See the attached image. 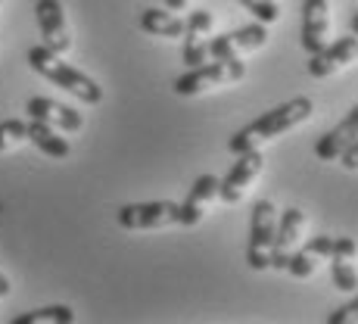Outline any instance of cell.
<instances>
[{"label": "cell", "mask_w": 358, "mask_h": 324, "mask_svg": "<svg viewBox=\"0 0 358 324\" xmlns=\"http://www.w3.org/2000/svg\"><path fill=\"white\" fill-rule=\"evenodd\" d=\"M212 29H215V16L209 10H194L184 19V66L194 69L203 66L209 59V41H212Z\"/></svg>", "instance_id": "obj_8"}, {"label": "cell", "mask_w": 358, "mask_h": 324, "mask_svg": "<svg viewBox=\"0 0 358 324\" xmlns=\"http://www.w3.org/2000/svg\"><path fill=\"white\" fill-rule=\"evenodd\" d=\"M25 59H29V66L38 75H44L47 81H53L57 87L69 91L72 97H78L81 103H87V106H97V103H103V87L97 85V81H94L87 72H81V69L69 66L59 53L50 50V47H44V44L31 47V50L25 53Z\"/></svg>", "instance_id": "obj_2"}, {"label": "cell", "mask_w": 358, "mask_h": 324, "mask_svg": "<svg viewBox=\"0 0 358 324\" xmlns=\"http://www.w3.org/2000/svg\"><path fill=\"white\" fill-rule=\"evenodd\" d=\"M218 184H222V178L199 175L196 181H194V188H190L187 199L181 203V218H178V225L196 227L199 222H203V216L209 212V206L215 203V197H218Z\"/></svg>", "instance_id": "obj_14"}, {"label": "cell", "mask_w": 358, "mask_h": 324, "mask_svg": "<svg viewBox=\"0 0 358 324\" xmlns=\"http://www.w3.org/2000/svg\"><path fill=\"white\" fill-rule=\"evenodd\" d=\"M352 34L358 38V10H355V16H352Z\"/></svg>", "instance_id": "obj_29"}, {"label": "cell", "mask_w": 358, "mask_h": 324, "mask_svg": "<svg viewBox=\"0 0 358 324\" xmlns=\"http://www.w3.org/2000/svg\"><path fill=\"white\" fill-rule=\"evenodd\" d=\"M306 246L315 253V256L330 259V253H334V237H330V234H318V237H312Z\"/></svg>", "instance_id": "obj_25"}, {"label": "cell", "mask_w": 358, "mask_h": 324, "mask_svg": "<svg viewBox=\"0 0 358 324\" xmlns=\"http://www.w3.org/2000/svg\"><path fill=\"white\" fill-rule=\"evenodd\" d=\"M315 113V103L308 97H293L287 103H280V106L268 109V113H262L256 122H250L246 128H240L237 134L228 141V150L234 156L237 153H246V150H262V143L268 141H278V137H284L287 131L306 125L308 119H312Z\"/></svg>", "instance_id": "obj_1"}, {"label": "cell", "mask_w": 358, "mask_h": 324, "mask_svg": "<svg viewBox=\"0 0 358 324\" xmlns=\"http://www.w3.org/2000/svg\"><path fill=\"white\" fill-rule=\"evenodd\" d=\"M141 31L153 34V38H184V19L175 16L171 10H159V6H150L141 13Z\"/></svg>", "instance_id": "obj_17"}, {"label": "cell", "mask_w": 358, "mask_h": 324, "mask_svg": "<svg viewBox=\"0 0 358 324\" xmlns=\"http://www.w3.org/2000/svg\"><path fill=\"white\" fill-rule=\"evenodd\" d=\"M181 203L171 199H153V203H125L119 209V225L125 231H162L178 225Z\"/></svg>", "instance_id": "obj_5"}, {"label": "cell", "mask_w": 358, "mask_h": 324, "mask_svg": "<svg viewBox=\"0 0 358 324\" xmlns=\"http://www.w3.org/2000/svg\"><path fill=\"white\" fill-rule=\"evenodd\" d=\"M355 59H358V38H355V34H349V38L330 41L324 50L308 53L306 72L312 75V78H330L334 72H340V69L352 66Z\"/></svg>", "instance_id": "obj_11"}, {"label": "cell", "mask_w": 358, "mask_h": 324, "mask_svg": "<svg viewBox=\"0 0 358 324\" xmlns=\"http://www.w3.org/2000/svg\"><path fill=\"white\" fill-rule=\"evenodd\" d=\"M75 312L69 306H44V309H31L25 315H16L13 324H72Z\"/></svg>", "instance_id": "obj_18"}, {"label": "cell", "mask_w": 358, "mask_h": 324, "mask_svg": "<svg viewBox=\"0 0 358 324\" xmlns=\"http://www.w3.org/2000/svg\"><path fill=\"white\" fill-rule=\"evenodd\" d=\"M187 3H190V0H165V10L181 13V10H187Z\"/></svg>", "instance_id": "obj_27"}, {"label": "cell", "mask_w": 358, "mask_h": 324, "mask_svg": "<svg viewBox=\"0 0 358 324\" xmlns=\"http://www.w3.org/2000/svg\"><path fill=\"white\" fill-rule=\"evenodd\" d=\"M274 231H278V209H274L271 199H259V203L252 206L250 250H246V262H250L252 272H265V268H271Z\"/></svg>", "instance_id": "obj_4"}, {"label": "cell", "mask_w": 358, "mask_h": 324, "mask_svg": "<svg viewBox=\"0 0 358 324\" xmlns=\"http://www.w3.org/2000/svg\"><path fill=\"white\" fill-rule=\"evenodd\" d=\"M330 256H343V259H358V244L352 237H334V253Z\"/></svg>", "instance_id": "obj_24"}, {"label": "cell", "mask_w": 358, "mask_h": 324, "mask_svg": "<svg viewBox=\"0 0 358 324\" xmlns=\"http://www.w3.org/2000/svg\"><path fill=\"white\" fill-rule=\"evenodd\" d=\"M340 165H343L346 171H358V137L340 153Z\"/></svg>", "instance_id": "obj_26"}, {"label": "cell", "mask_w": 358, "mask_h": 324, "mask_svg": "<svg viewBox=\"0 0 358 324\" xmlns=\"http://www.w3.org/2000/svg\"><path fill=\"white\" fill-rule=\"evenodd\" d=\"M327 324H358V296H352L346 306L334 309L327 315Z\"/></svg>", "instance_id": "obj_23"}, {"label": "cell", "mask_w": 358, "mask_h": 324, "mask_svg": "<svg viewBox=\"0 0 358 324\" xmlns=\"http://www.w3.org/2000/svg\"><path fill=\"white\" fill-rule=\"evenodd\" d=\"M25 113L38 122H47V125L66 131V134H75V131L85 128V115L75 106H66V103H57L50 97H31L25 103Z\"/></svg>", "instance_id": "obj_13"}, {"label": "cell", "mask_w": 358, "mask_h": 324, "mask_svg": "<svg viewBox=\"0 0 358 324\" xmlns=\"http://www.w3.org/2000/svg\"><path fill=\"white\" fill-rule=\"evenodd\" d=\"M240 6H243L246 13H250L256 22L262 25H274L280 19V6H278V0H237Z\"/></svg>", "instance_id": "obj_21"}, {"label": "cell", "mask_w": 358, "mask_h": 324, "mask_svg": "<svg viewBox=\"0 0 358 324\" xmlns=\"http://www.w3.org/2000/svg\"><path fill=\"white\" fill-rule=\"evenodd\" d=\"M262 169H265V156H262V150L237 153V162L231 165V171L222 178V184H218V199L228 203V206H237L240 199L250 194V188L256 184Z\"/></svg>", "instance_id": "obj_6"}, {"label": "cell", "mask_w": 358, "mask_h": 324, "mask_svg": "<svg viewBox=\"0 0 358 324\" xmlns=\"http://www.w3.org/2000/svg\"><path fill=\"white\" fill-rule=\"evenodd\" d=\"M318 268H321V256H315L308 246H296V250L290 253V259H287V268L284 272H290L293 278H299V281H306V278H312V274H318Z\"/></svg>", "instance_id": "obj_20"}, {"label": "cell", "mask_w": 358, "mask_h": 324, "mask_svg": "<svg viewBox=\"0 0 358 324\" xmlns=\"http://www.w3.org/2000/svg\"><path fill=\"white\" fill-rule=\"evenodd\" d=\"M29 141L44 156H50V160H66V156L72 153V143L59 134V128L47 125V122H38V119L29 122Z\"/></svg>", "instance_id": "obj_16"}, {"label": "cell", "mask_w": 358, "mask_h": 324, "mask_svg": "<svg viewBox=\"0 0 358 324\" xmlns=\"http://www.w3.org/2000/svg\"><path fill=\"white\" fill-rule=\"evenodd\" d=\"M22 141H29V125L22 119H6L0 122V153L19 147Z\"/></svg>", "instance_id": "obj_22"}, {"label": "cell", "mask_w": 358, "mask_h": 324, "mask_svg": "<svg viewBox=\"0 0 358 324\" xmlns=\"http://www.w3.org/2000/svg\"><path fill=\"white\" fill-rule=\"evenodd\" d=\"M306 225H308V218L299 206H293V209H287L284 216H278V231H274V246H271V268L274 272H284L287 268L290 253L302 244V237H306Z\"/></svg>", "instance_id": "obj_9"}, {"label": "cell", "mask_w": 358, "mask_h": 324, "mask_svg": "<svg viewBox=\"0 0 358 324\" xmlns=\"http://www.w3.org/2000/svg\"><path fill=\"white\" fill-rule=\"evenodd\" d=\"M330 278H334L336 290L358 293V268H355V262H352V259L330 256Z\"/></svg>", "instance_id": "obj_19"}, {"label": "cell", "mask_w": 358, "mask_h": 324, "mask_svg": "<svg viewBox=\"0 0 358 324\" xmlns=\"http://www.w3.org/2000/svg\"><path fill=\"white\" fill-rule=\"evenodd\" d=\"M10 290H13V287H10V278L0 272V296H10Z\"/></svg>", "instance_id": "obj_28"}, {"label": "cell", "mask_w": 358, "mask_h": 324, "mask_svg": "<svg viewBox=\"0 0 358 324\" xmlns=\"http://www.w3.org/2000/svg\"><path fill=\"white\" fill-rule=\"evenodd\" d=\"M34 16H38V29H41V38H44V47H50L53 53L66 57L75 47V41H72V31H69L63 3H59V0H38V3H34Z\"/></svg>", "instance_id": "obj_7"}, {"label": "cell", "mask_w": 358, "mask_h": 324, "mask_svg": "<svg viewBox=\"0 0 358 324\" xmlns=\"http://www.w3.org/2000/svg\"><path fill=\"white\" fill-rule=\"evenodd\" d=\"M330 44V0H306L302 3V47L318 53Z\"/></svg>", "instance_id": "obj_12"}, {"label": "cell", "mask_w": 358, "mask_h": 324, "mask_svg": "<svg viewBox=\"0 0 358 324\" xmlns=\"http://www.w3.org/2000/svg\"><path fill=\"white\" fill-rule=\"evenodd\" d=\"M265 41H268V25L252 22V25H243V29H234V31H224V34H218V38H212L209 57L212 59H234V57H240V53L265 47Z\"/></svg>", "instance_id": "obj_10"}, {"label": "cell", "mask_w": 358, "mask_h": 324, "mask_svg": "<svg viewBox=\"0 0 358 324\" xmlns=\"http://www.w3.org/2000/svg\"><path fill=\"white\" fill-rule=\"evenodd\" d=\"M355 137H358V103L349 109V115L340 122V125L330 128L327 134L315 143V156H318L321 162H336L340 153L355 141Z\"/></svg>", "instance_id": "obj_15"}, {"label": "cell", "mask_w": 358, "mask_h": 324, "mask_svg": "<svg viewBox=\"0 0 358 324\" xmlns=\"http://www.w3.org/2000/svg\"><path fill=\"white\" fill-rule=\"evenodd\" d=\"M0 3H3V0H0Z\"/></svg>", "instance_id": "obj_30"}, {"label": "cell", "mask_w": 358, "mask_h": 324, "mask_svg": "<svg viewBox=\"0 0 358 324\" xmlns=\"http://www.w3.org/2000/svg\"><path fill=\"white\" fill-rule=\"evenodd\" d=\"M246 78V63L240 57L234 59H206L203 66H194L175 78L171 91L178 97H196V94H206V91H215V87H224V85H234V81H243Z\"/></svg>", "instance_id": "obj_3"}]
</instances>
